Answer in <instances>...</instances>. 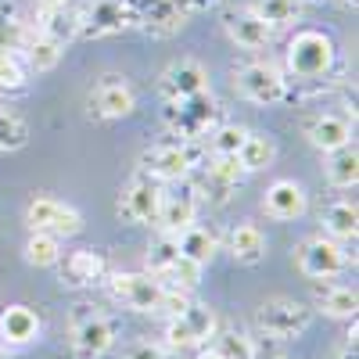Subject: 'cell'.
<instances>
[{
	"mask_svg": "<svg viewBox=\"0 0 359 359\" xmlns=\"http://www.w3.org/2000/svg\"><path fill=\"white\" fill-rule=\"evenodd\" d=\"M355 345H359V327H355V320H352V331L345 334V341H341V348H338V359H355Z\"/></svg>",
	"mask_w": 359,
	"mask_h": 359,
	"instance_id": "cell-43",
	"label": "cell"
},
{
	"mask_svg": "<svg viewBox=\"0 0 359 359\" xmlns=\"http://www.w3.org/2000/svg\"><path fill=\"white\" fill-rule=\"evenodd\" d=\"M302 4H327V0H302Z\"/></svg>",
	"mask_w": 359,
	"mask_h": 359,
	"instance_id": "cell-48",
	"label": "cell"
},
{
	"mask_svg": "<svg viewBox=\"0 0 359 359\" xmlns=\"http://www.w3.org/2000/svg\"><path fill=\"white\" fill-rule=\"evenodd\" d=\"M233 90L241 94L248 104H259V108H273V104H284L287 94H291V79L269 62H245L233 69Z\"/></svg>",
	"mask_w": 359,
	"mask_h": 359,
	"instance_id": "cell-4",
	"label": "cell"
},
{
	"mask_svg": "<svg viewBox=\"0 0 359 359\" xmlns=\"http://www.w3.org/2000/svg\"><path fill=\"white\" fill-rule=\"evenodd\" d=\"M219 4V0H191V8L194 11H201V8H216Z\"/></svg>",
	"mask_w": 359,
	"mask_h": 359,
	"instance_id": "cell-46",
	"label": "cell"
},
{
	"mask_svg": "<svg viewBox=\"0 0 359 359\" xmlns=\"http://www.w3.org/2000/svg\"><path fill=\"white\" fill-rule=\"evenodd\" d=\"M313 323V309L298 298H266L255 309V331L269 341H291L306 334Z\"/></svg>",
	"mask_w": 359,
	"mask_h": 359,
	"instance_id": "cell-5",
	"label": "cell"
},
{
	"mask_svg": "<svg viewBox=\"0 0 359 359\" xmlns=\"http://www.w3.org/2000/svg\"><path fill=\"white\" fill-rule=\"evenodd\" d=\"M162 184L151 176L137 172L130 180V187L118 198V216L130 223H158V208H162Z\"/></svg>",
	"mask_w": 359,
	"mask_h": 359,
	"instance_id": "cell-14",
	"label": "cell"
},
{
	"mask_svg": "<svg viewBox=\"0 0 359 359\" xmlns=\"http://www.w3.org/2000/svg\"><path fill=\"white\" fill-rule=\"evenodd\" d=\"M294 262H298V269H302L306 277L331 280V277H338V273L348 269V252L334 241V237L316 233V237H306V241L294 248Z\"/></svg>",
	"mask_w": 359,
	"mask_h": 359,
	"instance_id": "cell-9",
	"label": "cell"
},
{
	"mask_svg": "<svg viewBox=\"0 0 359 359\" xmlns=\"http://www.w3.org/2000/svg\"><path fill=\"white\" fill-rule=\"evenodd\" d=\"M43 331V320L36 309L29 306H8L0 313V345L4 348H22V345H33Z\"/></svg>",
	"mask_w": 359,
	"mask_h": 359,
	"instance_id": "cell-22",
	"label": "cell"
},
{
	"mask_svg": "<svg viewBox=\"0 0 359 359\" xmlns=\"http://www.w3.org/2000/svg\"><path fill=\"white\" fill-rule=\"evenodd\" d=\"M327 184L338 187V191H348L355 187V180H359V151H355V144H345L338 147V151H327Z\"/></svg>",
	"mask_w": 359,
	"mask_h": 359,
	"instance_id": "cell-29",
	"label": "cell"
},
{
	"mask_svg": "<svg viewBox=\"0 0 359 359\" xmlns=\"http://www.w3.org/2000/svg\"><path fill=\"white\" fill-rule=\"evenodd\" d=\"M313 302L331 320H355V309H359L355 287H348V284H327V280L313 284Z\"/></svg>",
	"mask_w": 359,
	"mask_h": 359,
	"instance_id": "cell-23",
	"label": "cell"
},
{
	"mask_svg": "<svg viewBox=\"0 0 359 359\" xmlns=\"http://www.w3.org/2000/svg\"><path fill=\"white\" fill-rule=\"evenodd\" d=\"M226 248H230V255L241 262V266H255L266 255V237H262V230L255 223H241V226L230 230Z\"/></svg>",
	"mask_w": 359,
	"mask_h": 359,
	"instance_id": "cell-27",
	"label": "cell"
},
{
	"mask_svg": "<svg viewBox=\"0 0 359 359\" xmlns=\"http://www.w3.org/2000/svg\"><path fill=\"white\" fill-rule=\"evenodd\" d=\"M137 108V94L123 76H104L90 94V115L94 118H126Z\"/></svg>",
	"mask_w": 359,
	"mask_h": 359,
	"instance_id": "cell-16",
	"label": "cell"
},
{
	"mask_svg": "<svg viewBox=\"0 0 359 359\" xmlns=\"http://www.w3.org/2000/svg\"><path fill=\"white\" fill-rule=\"evenodd\" d=\"M248 130L241 123H219L212 133L205 137V151L208 155H237L241 151V144H245Z\"/></svg>",
	"mask_w": 359,
	"mask_h": 359,
	"instance_id": "cell-35",
	"label": "cell"
},
{
	"mask_svg": "<svg viewBox=\"0 0 359 359\" xmlns=\"http://www.w3.org/2000/svg\"><path fill=\"white\" fill-rule=\"evenodd\" d=\"M205 158V140H158L144 147L137 165L144 176L158 180V184H176V180H187Z\"/></svg>",
	"mask_w": 359,
	"mask_h": 359,
	"instance_id": "cell-2",
	"label": "cell"
},
{
	"mask_svg": "<svg viewBox=\"0 0 359 359\" xmlns=\"http://www.w3.org/2000/svg\"><path fill=\"white\" fill-rule=\"evenodd\" d=\"M123 359H165V352H162V345H155V341H133Z\"/></svg>",
	"mask_w": 359,
	"mask_h": 359,
	"instance_id": "cell-41",
	"label": "cell"
},
{
	"mask_svg": "<svg viewBox=\"0 0 359 359\" xmlns=\"http://www.w3.org/2000/svg\"><path fill=\"white\" fill-rule=\"evenodd\" d=\"M180 255V245H176V233H169V230H158V237H155V241H151V248H147V273H162V269L172 262Z\"/></svg>",
	"mask_w": 359,
	"mask_h": 359,
	"instance_id": "cell-37",
	"label": "cell"
},
{
	"mask_svg": "<svg viewBox=\"0 0 359 359\" xmlns=\"http://www.w3.org/2000/svg\"><path fill=\"white\" fill-rule=\"evenodd\" d=\"M223 29L241 50H266L269 40H273V29H269L252 8H226Z\"/></svg>",
	"mask_w": 359,
	"mask_h": 359,
	"instance_id": "cell-18",
	"label": "cell"
},
{
	"mask_svg": "<svg viewBox=\"0 0 359 359\" xmlns=\"http://www.w3.org/2000/svg\"><path fill=\"white\" fill-rule=\"evenodd\" d=\"M223 123V104L212 97V90H198L184 101H169L162 108V126L176 140H205Z\"/></svg>",
	"mask_w": 359,
	"mask_h": 359,
	"instance_id": "cell-3",
	"label": "cell"
},
{
	"mask_svg": "<svg viewBox=\"0 0 359 359\" xmlns=\"http://www.w3.org/2000/svg\"><path fill=\"white\" fill-rule=\"evenodd\" d=\"M69 4V0H36V8L40 11H50V8H65Z\"/></svg>",
	"mask_w": 359,
	"mask_h": 359,
	"instance_id": "cell-45",
	"label": "cell"
},
{
	"mask_svg": "<svg viewBox=\"0 0 359 359\" xmlns=\"http://www.w3.org/2000/svg\"><path fill=\"white\" fill-rule=\"evenodd\" d=\"M176 245H180V255H187L198 266H208V262H212V255L219 252V237L208 230V226L191 223L187 230L176 233Z\"/></svg>",
	"mask_w": 359,
	"mask_h": 359,
	"instance_id": "cell-25",
	"label": "cell"
},
{
	"mask_svg": "<svg viewBox=\"0 0 359 359\" xmlns=\"http://www.w3.org/2000/svg\"><path fill=\"white\" fill-rule=\"evenodd\" d=\"M198 359H226V355H223V352H219L216 345H208V341H205V348L198 352Z\"/></svg>",
	"mask_w": 359,
	"mask_h": 359,
	"instance_id": "cell-44",
	"label": "cell"
},
{
	"mask_svg": "<svg viewBox=\"0 0 359 359\" xmlns=\"http://www.w3.org/2000/svg\"><path fill=\"white\" fill-rule=\"evenodd\" d=\"M216 327H219V320H216L212 309L201 306V302H191L184 313L169 316V323H165V341H169L172 348H198V345H205L208 338L216 334Z\"/></svg>",
	"mask_w": 359,
	"mask_h": 359,
	"instance_id": "cell-10",
	"label": "cell"
},
{
	"mask_svg": "<svg viewBox=\"0 0 359 359\" xmlns=\"http://www.w3.org/2000/svg\"><path fill=\"white\" fill-rule=\"evenodd\" d=\"M237 158H241L245 172H262V169L273 165L277 144L269 140L266 133H252V130H248V137H245V144H241V151H237Z\"/></svg>",
	"mask_w": 359,
	"mask_h": 359,
	"instance_id": "cell-31",
	"label": "cell"
},
{
	"mask_svg": "<svg viewBox=\"0 0 359 359\" xmlns=\"http://www.w3.org/2000/svg\"><path fill=\"white\" fill-rule=\"evenodd\" d=\"M338 65V43L323 29H298L287 43V72L294 83H306L313 90L323 86V79H331Z\"/></svg>",
	"mask_w": 359,
	"mask_h": 359,
	"instance_id": "cell-1",
	"label": "cell"
},
{
	"mask_svg": "<svg viewBox=\"0 0 359 359\" xmlns=\"http://www.w3.org/2000/svg\"><path fill=\"white\" fill-rule=\"evenodd\" d=\"M57 266H62V284L65 287H97L108 277V255L94 252V248H79V252L65 255Z\"/></svg>",
	"mask_w": 359,
	"mask_h": 359,
	"instance_id": "cell-19",
	"label": "cell"
},
{
	"mask_svg": "<svg viewBox=\"0 0 359 359\" xmlns=\"http://www.w3.org/2000/svg\"><path fill=\"white\" fill-rule=\"evenodd\" d=\"M248 359H287V355L277 348V341H269V338H266L262 345H252V355H248Z\"/></svg>",
	"mask_w": 359,
	"mask_h": 359,
	"instance_id": "cell-42",
	"label": "cell"
},
{
	"mask_svg": "<svg viewBox=\"0 0 359 359\" xmlns=\"http://www.w3.org/2000/svg\"><path fill=\"white\" fill-rule=\"evenodd\" d=\"M180 187L172 191H162V208H158V226L169 230V233H180V230H187L194 219H198V191L191 180H176Z\"/></svg>",
	"mask_w": 359,
	"mask_h": 359,
	"instance_id": "cell-15",
	"label": "cell"
},
{
	"mask_svg": "<svg viewBox=\"0 0 359 359\" xmlns=\"http://www.w3.org/2000/svg\"><path fill=\"white\" fill-rule=\"evenodd\" d=\"M201 269L205 266H198V262H191L187 255H176L162 273H158V284L162 287H176V291H194L198 284H201Z\"/></svg>",
	"mask_w": 359,
	"mask_h": 359,
	"instance_id": "cell-33",
	"label": "cell"
},
{
	"mask_svg": "<svg viewBox=\"0 0 359 359\" xmlns=\"http://www.w3.org/2000/svg\"><path fill=\"white\" fill-rule=\"evenodd\" d=\"M108 291L115 302H123L133 313H155L158 309V298H162V284L155 273H111L104 277Z\"/></svg>",
	"mask_w": 359,
	"mask_h": 359,
	"instance_id": "cell-12",
	"label": "cell"
},
{
	"mask_svg": "<svg viewBox=\"0 0 359 359\" xmlns=\"http://www.w3.org/2000/svg\"><path fill=\"white\" fill-rule=\"evenodd\" d=\"M302 133L309 137L313 147H320V151L327 155V151H338V147L352 144V118L331 115V111H316V115H306Z\"/></svg>",
	"mask_w": 359,
	"mask_h": 359,
	"instance_id": "cell-20",
	"label": "cell"
},
{
	"mask_svg": "<svg viewBox=\"0 0 359 359\" xmlns=\"http://www.w3.org/2000/svg\"><path fill=\"white\" fill-rule=\"evenodd\" d=\"M25 223L29 230H43L54 237H76L83 230V216L57 198H33L25 208Z\"/></svg>",
	"mask_w": 359,
	"mask_h": 359,
	"instance_id": "cell-11",
	"label": "cell"
},
{
	"mask_svg": "<svg viewBox=\"0 0 359 359\" xmlns=\"http://www.w3.org/2000/svg\"><path fill=\"white\" fill-rule=\"evenodd\" d=\"M198 90H208V72L201 62H194V57H180V62H172L162 79H158V97L169 104V101H184L191 94H198Z\"/></svg>",
	"mask_w": 359,
	"mask_h": 359,
	"instance_id": "cell-17",
	"label": "cell"
},
{
	"mask_svg": "<svg viewBox=\"0 0 359 359\" xmlns=\"http://www.w3.org/2000/svg\"><path fill=\"white\" fill-rule=\"evenodd\" d=\"M245 176L248 172H245V165H241V158H237V155H208L198 165V180H191V184H194V191H198L201 201L226 205L237 194V187L245 184Z\"/></svg>",
	"mask_w": 359,
	"mask_h": 359,
	"instance_id": "cell-6",
	"label": "cell"
},
{
	"mask_svg": "<svg viewBox=\"0 0 359 359\" xmlns=\"http://www.w3.org/2000/svg\"><path fill=\"white\" fill-rule=\"evenodd\" d=\"M123 29H130L126 0H86V8H79V36L104 40Z\"/></svg>",
	"mask_w": 359,
	"mask_h": 359,
	"instance_id": "cell-13",
	"label": "cell"
},
{
	"mask_svg": "<svg viewBox=\"0 0 359 359\" xmlns=\"http://www.w3.org/2000/svg\"><path fill=\"white\" fill-rule=\"evenodd\" d=\"M212 345L226 355V359H248L252 355V338L245 331H219L216 327V334H212Z\"/></svg>",
	"mask_w": 359,
	"mask_h": 359,
	"instance_id": "cell-39",
	"label": "cell"
},
{
	"mask_svg": "<svg viewBox=\"0 0 359 359\" xmlns=\"http://www.w3.org/2000/svg\"><path fill=\"white\" fill-rule=\"evenodd\" d=\"M25 62L18 54H0V94H22L25 90Z\"/></svg>",
	"mask_w": 359,
	"mask_h": 359,
	"instance_id": "cell-38",
	"label": "cell"
},
{
	"mask_svg": "<svg viewBox=\"0 0 359 359\" xmlns=\"http://www.w3.org/2000/svg\"><path fill=\"white\" fill-rule=\"evenodd\" d=\"M62 54H65L62 43H54L50 36H43V33L33 29L29 40H25V47H22V62H25L29 72H54L57 62H62Z\"/></svg>",
	"mask_w": 359,
	"mask_h": 359,
	"instance_id": "cell-24",
	"label": "cell"
},
{
	"mask_svg": "<svg viewBox=\"0 0 359 359\" xmlns=\"http://www.w3.org/2000/svg\"><path fill=\"white\" fill-rule=\"evenodd\" d=\"M25 140H29L25 118L15 115V111H4V108H0V155L18 151V147H25Z\"/></svg>",
	"mask_w": 359,
	"mask_h": 359,
	"instance_id": "cell-36",
	"label": "cell"
},
{
	"mask_svg": "<svg viewBox=\"0 0 359 359\" xmlns=\"http://www.w3.org/2000/svg\"><path fill=\"white\" fill-rule=\"evenodd\" d=\"M302 0H255L252 11L269 25V29H287L302 18Z\"/></svg>",
	"mask_w": 359,
	"mask_h": 359,
	"instance_id": "cell-32",
	"label": "cell"
},
{
	"mask_svg": "<svg viewBox=\"0 0 359 359\" xmlns=\"http://www.w3.org/2000/svg\"><path fill=\"white\" fill-rule=\"evenodd\" d=\"M306 187L294 184V180H277V184H269V191L262 194V212L277 223H291L306 212Z\"/></svg>",
	"mask_w": 359,
	"mask_h": 359,
	"instance_id": "cell-21",
	"label": "cell"
},
{
	"mask_svg": "<svg viewBox=\"0 0 359 359\" xmlns=\"http://www.w3.org/2000/svg\"><path fill=\"white\" fill-rule=\"evenodd\" d=\"M111 345H115V320L90 306H79L72 316V338H69L72 359H101L111 352Z\"/></svg>",
	"mask_w": 359,
	"mask_h": 359,
	"instance_id": "cell-7",
	"label": "cell"
},
{
	"mask_svg": "<svg viewBox=\"0 0 359 359\" xmlns=\"http://www.w3.org/2000/svg\"><path fill=\"white\" fill-rule=\"evenodd\" d=\"M25 262L29 266H57L62 262V237L33 230L25 241Z\"/></svg>",
	"mask_w": 359,
	"mask_h": 359,
	"instance_id": "cell-34",
	"label": "cell"
},
{
	"mask_svg": "<svg viewBox=\"0 0 359 359\" xmlns=\"http://www.w3.org/2000/svg\"><path fill=\"white\" fill-rule=\"evenodd\" d=\"M323 233L334 237V241H355L359 233V212H355V201H331L323 208Z\"/></svg>",
	"mask_w": 359,
	"mask_h": 359,
	"instance_id": "cell-28",
	"label": "cell"
},
{
	"mask_svg": "<svg viewBox=\"0 0 359 359\" xmlns=\"http://www.w3.org/2000/svg\"><path fill=\"white\" fill-rule=\"evenodd\" d=\"M36 33L50 36L54 43H72L79 36V8L65 4V8H50V11H40V25Z\"/></svg>",
	"mask_w": 359,
	"mask_h": 359,
	"instance_id": "cell-26",
	"label": "cell"
},
{
	"mask_svg": "<svg viewBox=\"0 0 359 359\" xmlns=\"http://www.w3.org/2000/svg\"><path fill=\"white\" fill-rule=\"evenodd\" d=\"M130 25L144 29L151 36H172L194 15L191 0H126Z\"/></svg>",
	"mask_w": 359,
	"mask_h": 359,
	"instance_id": "cell-8",
	"label": "cell"
},
{
	"mask_svg": "<svg viewBox=\"0 0 359 359\" xmlns=\"http://www.w3.org/2000/svg\"><path fill=\"white\" fill-rule=\"evenodd\" d=\"M29 22L22 18L18 4H11V0H4L0 4V54H18L22 57V47L29 40Z\"/></svg>",
	"mask_w": 359,
	"mask_h": 359,
	"instance_id": "cell-30",
	"label": "cell"
},
{
	"mask_svg": "<svg viewBox=\"0 0 359 359\" xmlns=\"http://www.w3.org/2000/svg\"><path fill=\"white\" fill-rule=\"evenodd\" d=\"M187 306H191V291L162 287V298H158V309H155V313H162V316L169 320V316H176V313H184Z\"/></svg>",
	"mask_w": 359,
	"mask_h": 359,
	"instance_id": "cell-40",
	"label": "cell"
},
{
	"mask_svg": "<svg viewBox=\"0 0 359 359\" xmlns=\"http://www.w3.org/2000/svg\"><path fill=\"white\" fill-rule=\"evenodd\" d=\"M338 4H341L345 11H355V8H359V0H338Z\"/></svg>",
	"mask_w": 359,
	"mask_h": 359,
	"instance_id": "cell-47",
	"label": "cell"
}]
</instances>
